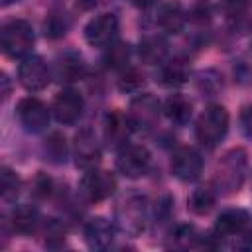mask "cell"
Masks as SVG:
<instances>
[{
	"label": "cell",
	"mask_w": 252,
	"mask_h": 252,
	"mask_svg": "<svg viewBox=\"0 0 252 252\" xmlns=\"http://www.w3.org/2000/svg\"><path fill=\"white\" fill-rule=\"evenodd\" d=\"M118 87L124 93H138L144 87V75L136 69H124L122 77L118 81Z\"/></svg>",
	"instance_id": "obj_27"
},
{
	"label": "cell",
	"mask_w": 252,
	"mask_h": 252,
	"mask_svg": "<svg viewBox=\"0 0 252 252\" xmlns=\"http://www.w3.org/2000/svg\"><path fill=\"white\" fill-rule=\"evenodd\" d=\"M18 81L26 91H43L51 81V69L39 55H28L18 65Z\"/></svg>",
	"instance_id": "obj_7"
},
{
	"label": "cell",
	"mask_w": 252,
	"mask_h": 252,
	"mask_svg": "<svg viewBox=\"0 0 252 252\" xmlns=\"http://www.w3.org/2000/svg\"><path fill=\"white\" fill-rule=\"evenodd\" d=\"M16 2H20V0H0V4L6 8V6H12V4H16Z\"/></svg>",
	"instance_id": "obj_33"
},
{
	"label": "cell",
	"mask_w": 252,
	"mask_h": 252,
	"mask_svg": "<svg viewBox=\"0 0 252 252\" xmlns=\"http://www.w3.org/2000/svg\"><path fill=\"white\" fill-rule=\"evenodd\" d=\"M191 77V65L185 57H173V59H167L163 65H161V71H159V79L165 87H181L189 81Z\"/></svg>",
	"instance_id": "obj_17"
},
{
	"label": "cell",
	"mask_w": 252,
	"mask_h": 252,
	"mask_svg": "<svg viewBox=\"0 0 252 252\" xmlns=\"http://www.w3.org/2000/svg\"><path fill=\"white\" fill-rule=\"evenodd\" d=\"M16 116L22 128L30 134H39L49 126V108L35 96H26L16 106Z\"/></svg>",
	"instance_id": "obj_8"
},
{
	"label": "cell",
	"mask_w": 252,
	"mask_h": 252,
	"mask_svg": "<svg viewBox=\"0 0 252 252\" xmlns=\"http://www.w3.org/2000/svg\"><path fill=\"white\" fill-rule=\"evenodd\" d=\"M10 220H12L14 230L20 232V234H32V232H35L37 226H39V222H41L37 209L33 205H28V203L14 207Z\"/></svg>",
	"instance_id": "obj_20"
},
{
	"label": "cell",
	"mask_w": 252,
	"mask_h": 252,
	"mask_svg": "<svg viewBox=\"0 0 252 252\" xmlns=\"http://www.w3.org/2000/svg\"><path fill=\"white\" fill-rule=\"evenodd\" d=\"M0 41H2V51L8 57L24 59L30 55L35 43V35H33L32 26L26 20H10L2 26Z\"/></svg>",
	"instance_id": "obj_3"
},
{
	"label": "cell",
	"mask_w": 252,
	"mask_h": 252,
	"mask_svg": "<svg viewBox=\"0 0 252 252\" xmlns=\"http://www.w3.org/2000/svg\"><path fill=\"white\" fill-rule=\"evenodd\" d=\"M20 177L16 175V171H12L10 167H2L0 171V193L4 201H12L16 199V195L20 193Z\"/></svg>",
	"instance_id": "obj_25"
},
{
	"label": "cell",
	"mask_w": 252,
	"mask_h": 252,
	"mask_svg": "<svg viewBox=\"0 0 252 252\" xmlns=\"http://www.w3.org/2000/svg\"><path fill=\"white\" fill-rule=\"evenodd\" d=\"M156 22H158V26H159V30H161L163 33L177 35V33H181L183 28H185L187 14H185V10L181 8L179 2H165V4L158 10Z\"/></svg>",
	"instance_id": "obj_15"
},
{
	"label": "cell",
	"mask_w": 252,
	"mask_h": 252,
	"mask_svg": "<svg viewBox=\"0 0 252 252\" xmlns=\"http://www.w3.org/2000/svg\"><path fill=\"white\" fill-rule=\"evenodd\" d=\"M140 59L148 65H156V63H161L165 59V53H167V43L163 37L159 35H148L140 41Z\"/></svg>",
	"instance_id": "obj_21"
},
{
	"label": "cell",
	"mask_w": 252,
	"mask_h": 252,
	"mask_svg": "<svg viewBox=\"0 0 252 252\" xmlns=\"http://www.w3.org/2000/svg\"><path fill=\"white\" fill-rule=\"evenodd\" d=\"M163 114L167 116L169 122H173L175 126H183L191 120V114H193V102L181 94V93H175V94H169L163 102Z\"/></svg>",
	"instance_id": "obj_18"
},
{
	"label": "cell",
	"mask_w": 252,
	"mask_h": 252,
	"mask_svg": "<svg viewBox=\"0 0 252 252\" xmlns=\"http://www.w3.org/2000/svg\"><path fill=\"white\" fill-rule=\"evenodd\" d=\"M45 154L47 158L53 161V163H63L65 158H67V144H65V138L57 132H53L47 140H45Z\"/></svg>",
	"instance_id": "obj_26"
},
{
	"label": "cell",
	"mask_w": 252,
	"mask_h": 252,
	"mask_svg": "<svg viewBox=\"0 0 252 252\" xmlns=\"http://www.w3.org/2000/svg\"><path fill=\"white\" fill-rule=\"evenodd\" d=\"M55 77L61 83H75L85 77V63L75 53H65L55 63Z\"/></svg>",
	"instance_id": "obj_19"
},
{
	"label": "cell",
	"mask_w": 252,
	"mask_h": 252,
	"mask_svg": "<svg viewBox=\"0 0 252 252\" xmlns=\"http://www.w3.org/2000/svg\"><path fill=\"white\" fill-rule=\"evenodd\" d=\"M158 0H132V4L136 6V8H140V10H146V8H152L154 4H156Z\"/></svg>",
	"instance_id": "obj_30"
},
{
	"label": "cell",
	"mask_w": 252,
	"mask_h": 252,
	"mask_svg": "<svg viewBox=\"0 0 252 252\" xmlns=\"http://www.w3.org/2000/svg\"><path fill=\"white\" fill-rule=\"evenodd\" d=\"M130 55H132V49L128 43H122V41H116L112 45L106 47V53H104V65L108 69H114V71H124L128 69V63H130Z\"/></svg>",
	"instance_id": "obj_22"
},
{
	"label": "cell",
	"mask_w": 252,
	"mask_h": 252,
	"mask_svg": "<svg viewBox=\"0 0 252 252\" xmlns=\"http://www.w3.org/2000/svg\"><path fill=\"white\" fill-rule=\"evenodd\" d=\"M2 83H4V91H2V96L6 98L8 96V93H10V87H8V77L2 73Z\"/></svg>",
	"instance_id": "obj_32"
},
{
	"label": "cell",
	"mask_w": 252,
	"mask_h": 252,
	"mask_svg": "<svg viewBox=\"0 0 252 252\" xmlns=\"http://www.w3.org/2000/svg\"><path fill=\"white\" fill-rule=\"evenodd\" d=\"M171 173L183 183L197 181L201 177V173H203V158H201V154L191 146L177 148L173 152V156H171Z\"/></svg>",
	"instance_id": "obj_11"
},
{
	"label": "cell",
	"mask_w": 252,
	"mask_h": 252,
	"mask_svg": "<svg viewBox=\"0 0 252 252\" xmlns=\"http://www.w3.org/2000/svg\"><path fill=\"white\" fill-rule=\"evenodd\" d=\"M246 167H248V159H246V152L242 148H234L230 152H226L222 156V159L217 165L215 171V187L220 193H234L242 187L244 177H246Z\"/></svg>",
	"instance_id": "obj_1"
},
{
	"label": "cell",
	"mask_w": 252,
	"mask_h": 252,
	"mask_svg": "<svg viewBox=\"0 0 252 252\" xmlns=\"http://www.w3.org/2000/svg\"><path fill=\"white\" fill-rule=\"evenodd\" d=\"M171 238H173V244L179 246V248H195V246H199V242H201V234H199L197 228L191 226V224H179V226L173 230Z\"/></svg>",
	"instance_id": "obj_24"
},
{
	"label": "cell",
	"mask_w": 252,
	"mask_h": 252,
	"mask_svg": "<svg viewBox=\"0 0 252 252\" xmlns=\"http://www.w3.org/2000/svg\"><path fill=\"white\" fill-rule=\"evenodd\" d=\"M209 16H211V8H209L207 2H199V4L189 12V20H193V22H207Z\"/></svg>",
	"instance_id": "obj_29"
},
{
	"label": "cell",
	"mask_w": 252,
	"mask_h": 252,
	"mask_svg": "<svg viewBox=\"0 0 252 252\" xmlns=\"http://www.w3.org/2000/svg\"><path fill=\"white\" fill-rule=\"evenodd\" d=\"M248 6V0H220V10L228 18H238L244 14Z\"/></svg>",
	"instance_id": "obj_28"
},
{
	"label": "cell",
	"mask_w": 252,
	"mask_h": 252,
	"mask_svg": "<svg viewBox=\"0 0 252 252\" xmlns=\"http://www.w3.org/2000/svg\"><path fill=\"white\" fill-rule=\"evenodd\" d=\"M85 110V100L83 96L73 91V89H63L61 93H57V96L53 98V106L51 112L55 116V120L63 126H71L75 124Z\"/></svg>",
	"instance_id": "obj_12"
},
{
	"label": "cell",
	"mask_w": 252,
	"mask_h": 252,
	"mask_svg": "<svg viewBox=\"0 0 252 252\" xmlns=\"http://www.w3.org/2000/svg\"><path fill=\"white\" fill-rule=\"evenodd\" d=\"M75 163L81 169H93L100 161V144L91 128H83L77 132L73 142Z\"/></svg>",
	"instance_id": "obj_13"
},
{
	"label": "cell",
	"mask_w": 252,
	"mask_h": 252,
	"mask_svg": "<svg viewBox=\"0 0 252 252\" xmlns=\"http://www.w3.org/2000/svg\"><path fill=\"white\" fill-rule=\"evenodd\" d=\"M161 104L159 100L150 94V93H144V94H138L132 102H130V110H128V118H130V124L134 130H142V132H148L156 126V122L159 120V112H161Z\"/></svg>",
	"instance_id": "obj_10"
},
{
	"label": "cell",
	"mask_w": 252,
	"mask_h": 252,
	"mask_svg": "<svg viewBox=\"0 0 252 252\" xmlns=\"http://www.w3.org/2000/svg\"><path fill=\"white\" fill-rule=\"evenodd\" d=\"M79 191L91 203L104 201L116 191V177L110 171H104L98 167L85 169V173L79 181Z\"/></svg>",
	"instance_id": "obj_5"
},
{
	"label": "cell",
	"mask_w": 252,
	"mask_h": 252,
	"mask_svg": "<svg viewBox=\"0 0 252 252\" xmlns=\"http://www.w3.org/2000/svg\"><path fill=\"white\" fill-rule=\"evenodd\" d=\"M116 226L128 234V236H138L144 232L148 224V203L146 197L142 195H128L124 197L114 213Z\"/></svg>",
	"instance_id": "obj_4"
},
{
	"label": "cell",
	"mask_w": 252,
	"mask_h": 252,
	"mask_svg": "<svg viewBox=\"0 0 252 252\" xmlns=\"http://www.w3.org/2000/svg\"><path fill=\"white\" fill-rule=\"evenodd\" d=\"M83 234H85V242H87L89 248H93V250H106L114 242L116 228L104 217H93V219H89L85 222Z\"/></svg>",
	"instance_id": "obj_14"
},
{
	"label": "cell",
	"mask_w": 252,
	"mask_h": 252,
	"mask_svg": "<svg viewBox=\"0 0 252 252\" xmlns=\"http://www.w3.org/2000/svg\"><path fill=\"white\" fill-rule=\"evenodd\" d=\"M242 124H244V132L246 134H252V108H250V118L248 120L242 118Z\"/></svg>",
	"instance_id": "obj_31"
},
{
	"label": "cell",
	"mask_w": 252,
	"mask_h": 252,
	"mask_svg": "<svg viewBox=\"0 0 252 252\" xmlns=\"http://www.w3.org/2000/svg\"><path fill=\"white\" fill-rule=\"evenodd\" d=\"M228 122L230 118L226 108L220 104H211L199 114L195 122V136L205 148H215L226 136Z\"/></svg>",
	"instance_id": "obj_2"
},
{
	"label": "cell",
	"mask_w": 252,
	"mask_h": 252,
	"mask_svg": "<svg viewBox=\"0 0 252 252\" xmlns=\"http://www.w3.org/2000/svg\"><path fill=\"white\" fill-rule=\"evenodd\" d=\"M83 35L91 47H104L106 49L108 45L114 43V39L118 35V18L110 12L98 14L87 22Z\"/></svg>",
	"instance_id": "obj_9"
},
{
	"label": "cell",
	"mask_w": 252,
	"mask_h": 252,
	"mask_svg": "<svg viewBox=\"0 0 252 252\" xmlns=\"http://www.w3.org/2000/svg\"><path fill=\"white\" fill-rule=\"evenodd\" d=\"M150 152L140 144H124L116 154V169L128 179H138L150 169Z\"/></svg>",
	"instance_id": "obj_6"
},
{
	"label": "cell",
	"mask_w": 252,
	"mask_h": 252,
	"mask_svg": "<svg viewBox=\"0 0 252 252\" xmlns=\"http://www.w3.org/2000/svg\"><path fill=\"white\" fill-rule=\"evenodd\" d=\"M187 207L195 215H209L215 207V193L209 187H197L187 199Z\"/></svg>",
	"instance_id": "obj_23"
},
{
	"label": "cell",
	"mask_w": 252,
	"mask_h": 252,
	"mask_svg": "<svg viewBox=\"0 0 252 252\" xmlns=\"http://www.w3.org/2000/svg\"><path fill=\"white\" fill-rule=\"evenodd\" d=\"M132 124H130V118L128 114H122L118 110H112L106 114V120H104V140L110 144V146H116V148H122L128 140V134H130Z\"/></svg>",
	"instance_id": "obj_16"
}]
</instances>
